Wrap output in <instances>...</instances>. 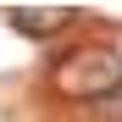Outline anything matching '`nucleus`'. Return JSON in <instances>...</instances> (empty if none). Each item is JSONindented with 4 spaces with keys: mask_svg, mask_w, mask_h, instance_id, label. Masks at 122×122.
Wrapping results in <instances>:
<instances>
[{
    "mask_svg": "<svg viewBox=\"0 0 122 122\" xmlns=\"http://www.w3.org/2000/svg\"><path fill=\"white\" fill-rule=\"evenodd\" d=\"M61 83H67L72 94H100V100H106L122 83V61L106 56V50H89V56H78V61L61 67Z\"/></svg>",
    "mask_w": 122,
    "mask_h": 122,
    "instance_id": "nucleus-1",
    "label": "nucleus"
},
{
    "mask_svg": "<svg viewBox=\"0 0 122 122\" xmlns=\"http://www.w3.org/2000/svg\"><path fill=\"white\" fill-rule=\"evenodd\" d=\"M100 117H106V122H122V83H117L106 100H100Z\"/></svg>",
    "mask_w": 122,
    "mask_h": 122,
    "instance_id": "nucleus-3",
    "label": "nucleus"
},
{
    "mask_svg": "<svg viewBox=\"0 0 122 122\" xmlns=\"http://www.w3.org/2000/svg\"><path fill=\"white\" fill-rule=\"evenodd\" d=\"M11 22L22 28V33H50V28H61V22H72V6H39V11L17 6V11H11Z\"/></svg>",
    "mask_w": 122,
    "mask_h": 122,
    "instance_id": "nucleus-2",
    "label": "nucleus"
}]
</instances>
